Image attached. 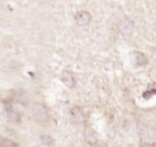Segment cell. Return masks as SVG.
Masks as SVG:
<instances>
[{"mask_svg":"<svg viewBox=\"0 0 156 147\" xmlns=\"http://www.w3.org/2000/svg\"><path fill=\"white\" fill-rule=\"evenodd\" d=\"M140 143L144 147H155L156 146V127L144 124L138 129Z\"/></svg>","mask_w":156,"mask_h":147,"instance_id":"1","label":"cell"},{"mask_svg":"<svg viewBox=\"0 0 156 147\" xmlns=\"http://www.w3.org/2000/svg\"><path fill=\"white\" fill-rule=\"evenodd\" d=\"M32 116L34 121L38 124H48L51 120V115H49L48 108L41 102H34L32 106Z\"/></svg>","mask_w":156,"mask_h":147,"instance_id":"2","label":"cell"},{"mask_svg":"<svg viewBox=\"0 0 156 147\" xmlns=\"http://www.w3.org/2000/svg\"><path fill=\"white\" fill-rule=\"evenodd\" d=\"M70 119H71V123L76 124V125H82L86 121L85 113H83V110L80 106H73L70 109Z\"/></svg>","mask_w":156,"mask_h":147,"instance_id":"3","label":"cell"},{"mask_svg":"<svg viewBox=\"0 0 156 147\" xmlns=\"http://www.w3.org/2000/svg\"><path fill=\"white\" fill-rule=\"evenodd\" d=\"M118 30L121 34L130 35L133 32H134V23H133L129 18H122L121 21L118 22Z\"/></svg>","mask_w":156,"mask_h":147,"instance_id":"4","label":"cell"},{"mask_svg":"<svg viewBox=\"0 0 156 147\" xmlns=\"http://www.w3.org/2000/svg\"><path fill=\"white\" fill-rule=\"evenodd\" d=\"M74 21H76V23L78 26H86V25L90 23L92 21V15L88 12V11L85 10H81L76 12V15H74Z\"/></svg>","mask_w":156,"mask_h":147,"instance_id":"5","label":"cell"},{"mask_svg":"<svg viewBox=\"0 0 156 147\" xmlns=\"http://www.w3.org/2000/svg\"><path fill=\"white\" fill-rule=\"evenodd\" d=\"M60 79H62L63 85L67 86L69 89H74V87H76V78H74V75H73L71 71L65 70L62 74H60Z\"/></svg>","mask_w":156,"mask_h":147,"instance_id":"6","label":"cell"},{"mask_svg":"<svg viewBox=\"0 0 156 147\" xmlns=\"http://www.w3.org/2000/svg\"><path fill=\"white\" fill-rule=\"evenodd\" d=\"M133 62H134V64L138 65V67H145V65L148 64V57L144 53H141V52L136 51V52H133Z\"/></svg>","mask_w":156,"mask_h":147,"instance_id":"7","label":"cell"},{"mask_svg":"<svg viewBox=\"0 0 156 147\" xmlns=\"http://www.w3.org/2000/svg\"><path fill=\"white\" fill-rule=\"evenodd\" d=\"M14 99H15V102H18L19 105H27V102H29V95H27V93L25 90H18L14 93Z\"/></svg>","mask_w":156,"mask_h":147,"instance_id":"8","label":"cell"},{"mask_svg":"<svg viewBox=\"0 0 156 147\" xmlns=\"http://www.w3.org/2000/svg\"><path fill=\"white\" fill-rule=\"evenodd\" d=\"M5 112H7V120L10 121V123H21V115H19L18 112H16L15 109H12V108L7 106V109H5Z\"/></svg>","mask_w":156,"mask_h":147,"instance_id":"9","label":"cell"},{"mask_svg":"<svg viewBox=\"0 0 156 147\" xmlns=\"http://www.w3.org/2000/svg\"><path fill=\"white\" fill-rule=\"evenodd\" d=\"M40 139L44 146H54V138L49 136V135H41Z\"/></svg>","mask_w":156,"mask_h":147,"instance_id":"10","label":"cell"},{"mask_svg":"<svg viewBox=\"0 0 156 147\" xmlns=\"http://www.w3.org/2000/svg\"><path fill=\"white\" fill-rule=\"evenodd\" d=\"M2 147H18V143L14 142V140L8 139V138H4L2 143Z\"/></svg>","mask_w":156,"mask_h":147,"instance_id":"11","label":"cell"},{"mask_svg":"<svg viewBox=\"0 0 156 147\" xmlns=\"http://www.w3.org/2000/svg\"><path fill=\"white\" fill-rule=\"evenodd\" d=\"M3 139H4V138L2 136V135H0V147H2V143H3Z\"/></svg>","mask_w":156,"mask_h":147,"instance_id":"12","label":"cell"}]
</instances>
